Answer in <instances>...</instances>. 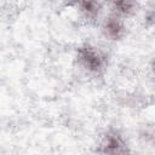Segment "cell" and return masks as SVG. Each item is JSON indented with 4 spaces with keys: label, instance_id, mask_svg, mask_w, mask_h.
I'll list each match as a JSON object with an SVG mask.
<instances>
[{
    "label": "cell",
    "instance_id": "obj_1",
    "mask_svg": "<svg viewBox=\"0 0 155 155\" xmlns=\"http://www.w3.org/2000/svg\"><path fill=\"white\" fill-rule=\"evenodd\" d=\"M109 63V54L93 42L85 41L75 48L74 64L82 74L88 78H103L108 71Z\"/></svg>",
    "mask_w": 155,
    "mask_h": 155
},
{
    "label": "cell",
    "instance_id": "obj_5",
    "mask_svg": "<svg viewBox=\"0 0 155 155\" xmlns=\"http://www.w3.org/2000/svg\"><path fill=\"white\" fill-rule=\"evenodd\" d=\"M139 4L136 1H113L109 4V13H113L122 19H127L137 13Z\"/></svg>",
    "mask_w": 155,
    "mask_h": 155
},
{
    "label": "cell",
    "instance_id": "obj_3",
    "mask_svg": "<svg viewBox=\"0 0 155 155\" xmlns=\"http://www.w3.org/2000/svg\"><path fill=\"white\" fill-rule=\"evenodd\" d=\"M99 25L103 38L110 42H120L125 40L128 34L126 21L113 13H108V16L101 19Z\"/></svg>",
    "mask_w": 155,
    "mask_h": 155
},
{
    "label": "cell",
    "instance_id": "obj_4",
    "mask_svg": "<svg viewBox=\"0 0 155 155\" xmlns=\"http://www.w3.org/2000/svg\"><path fill=\"white\" fill-rule=\"evenodd\" d=\"M79 17L87 25L99 24L104 4L101 1H80L76 4Z\"/></svg>",
    "mask_w": 155,
    "mask_h": 155
},
{
    "label": "cell",
    "instance_id": "obj_2",
    "mask_svg": "<svg viewBox=\"0 0 155 155\" xmlns=\"http://www.w3.org/2000/svg\"><path fill=\"white\" fill-rule=\"evenodd\" d=\"M96 155H139L127 142L124 133L115 127H109L101 133L94 145Z\"/></svg>",
    "mask_w": 155,
    "mask_h": 155
}]
</instances>
